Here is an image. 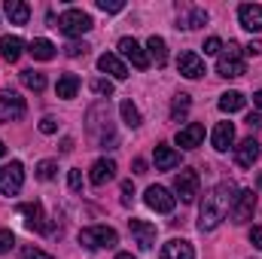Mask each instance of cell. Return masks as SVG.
<instances>
[{"label":"cell","mask_w":262,"mask_h":259,"mask_svg":"<svg viewBox=\"0 0 262 259\" xmlns=\"http://www.w3.org/2000/svg\"><path fill=\"white\" fill-rule=\"evenodd\" d=\"M232 201H235V186L232 183H220L213 186L210 192L204 195L201 201V210H198V229L201 232H213L232 210Z\"/></svg>","instance_id":"6da1fadb"},{"label":"cell","mask_w":262,"mask_h":259,"mask_svg":"<svg viewBox=\"0 0 262 259\" xmlns=\"http://www.w3.org/2000/svg\"><path fill=\"white\" fill-rule=\"evenodd\" d=\"M216 73L226 76V79H235V76H244L247 73V64H244V49L238 43H229L223 46L220 58H216Z\"/></svg>","instance_id":"7a4b0ae2"},{"label":"cell","mask_w":262,"mask_h":259,"mask_svg":"<svg viewBox=\"0 0 262 259\" xmlns=\"http://www.w3.org/2000/svg\"><path fill=\"white\" fill-rule=\"evenodd\" d=\"M119 235L110 229V226H89V229H79V244L85 250H104V247H116Z\"/></svg>","instance_id":"3957f363"},{"label":"cell","mask_w":262,"mask_h":259,"mask_svg":"<svg viewBox=\"0 0 262 259\" xmlns=\"http://www.w3.org/2000/svg\"><path fill=\"white\" fill-rule=\"evenodd\" d=\"M92 25H95V21H92L89 12H82V9H64L55 28H58L64 37H82V34L92 31Z\"/></svg>","instance_id":"277c9868"},{"label":"cell","mask_w":262,"mask_h":259,"mask_svg":"<svg viewBox=\"0 0 262 259\" xmlns=\"http://www.w3.org/2000/svg\"><path fill=\"white\" fill-rule=\"evenodd\" d=\"M253 210H256V192L253 189H241V192L235 195V201H232V210H229V217H232V223H247V220H253Z\"/></svg>","instance_id":"5b68a950"},{"label":"cell","mask_w":262,"mask_h":259,"mask_svg":"<svg viewBox=\"0 0 262 259\" xmlns=\"http://www.w3.org/2000/svg\"><path fill=\"white\" fill-rule=\"evenodd\" d=\"M21 183H25V168H21V162H9V165L0 168V192L3 195H15L21 189Z\"/></svg>","instance_id":"8992f818"},{"label":"cell","mask_w":262,"mask_h":259,"mask_svg":"<svg viewBox=\"0 0 262 259\" xmlns=\"http://www.w3.org/2000/svg\"><path fill=\"white\" fill-rule=\"evenodd\" d=\"M25 110V98H18L15 92H0V122H18Z\"/></svg>","instance_id":"52a82bcc"},{"label":"cell","mask_w":262,"mask_h":259,"mask_svg":"<svg viewBox=\"0 0 262 259\" xmlns=\"http://www.w3.org/2000/svg\"><path fill=\"white\" fill-rule=\"evenodd\" d=\"M18 213L25 217L28 229H34V232H52L49 223H46V213H43V204H40V201H25V204H18Z\"/></svg>","instance_id":"ba28073f"},{"label":"cell","mask_w":262,"mask_h":259,"mask_svg":"<svg viewBox=\"0 0 262 259\" xmlns=\"http://www.w3.org/2000/svg\"><path fill=\"white\" fill-rule=\"evenodd\" d=\"M174 192L180 195V201H195L198 195V174L192 171V168H183L177 177H174Z\"/></svg>","instance_id":"9c48e42d"},{"label":"cell","mask_w":262,"mask_h":259,"mask_svg":"<svg viewBox=\"0 0 262 259\" xmlns=\"http://www.w3.org/2000/svg\"><path fill=\"white\" fill-rule=\"evenodd\" d=\"M143 201H146V207H152L159 213H171L174 204H177V195H171L165 186H149L146 195H143Z\"/></svg>","instance_id":"30bf717a"},{"label":"cell","mask_w":262,"mask_h":259,"mask_svg":"<svg viewBox=\"0 0 262 259\" xmlns=\"http://www.w3.org/2000/svg\"><path fill=\"white\" fill-rule=\"evenodd\" d=\"M128 232L134 235V241H137V247L140 250H152L156 247V226L152 223H146V220H128Z\"/></svg>","instance_id":"8fae6325"},{"label":"cell","mask_w":262,"mask_h":259,"mask_svg":"<svg viewBox=\"0 0 262 259\" xmlns=\"http://www.w3.org/2000/svg\"><path fill=\"white\" fill-rule=\"evenodd\" d=\"M119 55L128 58L137 70H146V67H149V55H146V52L140 49V43L131 40V37H122V40H119Z\"/></svg>","instance_id":"7c38bea8"},{"label":"cell","mask_w":262,"mask_h":259,"mask_svg":"<svg viewBox=\"0 0 262 259\" xmlns=\"http://www.w3.org/2000/svg\"><path fill=\"white\" fill-rule=\"evenodd\" d=\"M177 70H180V76H186V79H198V76L207 73V70H204V58L195 55V52H180Z\"/></svg>","instance_id":"4fadbf2b"},{"label":"cell","mask_w":262,"mask_h":259,"mask_svg":"<svg viewBox=\"0 0 262 259\" xmlns=\"http://www.w3.org/2000/svg\"><path fill=\"white\" fill-rule=\"evenodd\" d=\"M159 259H195V250H192L189 241H183V238H171L168 244H162Z\"/></svg>","instance_id":"5bb4252c"},{"label":"cell","mask_w":262,"mask_h":259,"mask_svg":"<svg viewBox=\"0 0 262 259\" xmlns=\"http://www.w3.org/2000/svg\"><path fill=\"white\" fill-rule=\"evenodd\" d=\"M238 18H241V28H247L250 34L262 31V6L259 3H241L238 6Z\"/></svg>","instance_id":"9a60e30c"},{"label":"cell","mask_w":262,"mask_h":259,"mask_svg":"<svg viewBox=\"0 0 262 259\" xmlns=\"http://www.w3.org/2000/svg\"><path fill=\"white\" fill-rule=\"evenodd\" d=\"M235 159H238V165H241V168H253V165L259 162V143H256L253 137L241 140V143L235 146Z\"/></svg>","instance_id":"2e32d148"},{"label":"cell","mask_w":262,"mask_h":259,"mask_svg":"<svg viewBox=\"0 0 262 259\" xmlns=\"http://www.w3.org/2000/svg\"><path fill=\"white\" fill-rule=\"evenodd\" d=\"M113 177H116V162H113V159H98V162L92 165V171H89L92 186H104V183L113 180Z\"/></svg>","instance_id":"e0dca14e"},{"label":"cell","mask_w":262,"mask_h":259,"mask_svg":"<svg viewBox=\"0 0 262 259\" xmlns=\"http://www.w3.org/2000/svg\"><path fill=\"white\" fill-rule=\"evenodd\" d=\"M201 140H204V125L201 122H189L186 128L177 131V146H183V149H195V146H201Z\"/></svg>","instance_id":"ac0fdd59"},{"label":"cell","mask_w":262,"mask_h":259,"mask_svg":"<svg viewBox=\"0 0 262 259\" xmlns=\"http://www.w3.org/2000/svg\"><path fill=\"white\" fill-rule=\"evenodd\" d=\"M152 162H156V171H171V168L180 165V153L171 149L168 143H159L156 153H152Z\"/></svg>","instance_id":"d6986e66"},{"label":"cell","mask_w":262,"mask_h":259,"mask_svg":"<svg viewBox=\"0 0 262 259\" xmlns=\"http://www.w3.org/2000/svg\"><path fill=\"white\" fill-rule=\"evenodd\" d=\"M210 143H213L216 153H226V149L235 143V125H232V122H220V125L213 128V134H210Z\"/></svg>","instance_id":"ffe728a7"},{"label":"cell","mask_w":262,"mask_h":259,"mask_svg":"<svg viewBox=\"0 0 262 259\" xmlns=\"http://www.w3.org/2000/svg\"><path fill=\"white\" fill-rule=\"evenodd\" d=\"M98 70L110 73L113 79H125V76H128V67L122 64V58H119V55H113V52H104V55L98 58Z\"/></svg>","instance_id":"44dd1931"},{"label":"cell","mask_w":262,"mask_h":259,"mask_svg":"<svg viewBox=\"0 0 262 259\" xmlns=\"http://www.w3.org/2000/svg\"><path fill=\"white\" fill-rule=\"evenodd\" d=\"M3 12H6V18L12 25H28V18H31V6L25 0H6L3 3Z\"/></svg>","instance_id":"7402d4cb"},{"label":"cell","mask_w":262,"mask_h":259,"mask_svg":"<svg viewBox=\"0 0 262 259\" xmlns=\"http://www.w3.org/2000/svg\"><path fill=\"white\" fill-rule=\"evenodd\" d=\"M25 52V43L18 37H0V58H6L9 64H15Z\"/></svg>","instance_id":"603a6c76"},{"label":"cell","mask_w":262,"mask_h":259,"mask_svg":"<svg viewBox=\"0 0 262 259\" xmlns=\"http://www.w3.org/2000/svg\"><path fill=\"white\" fill-rule=\"evenodd\" d=\"M28 52L37 58V61H52L55 58V46L49 43V40H43V37H37V40H31V46H28Z\"/></svg>","instance_id":"cb8c5ba5"},{"label":"cell","mask_w":262,"mask_h":259,"mask_svg":"<svg viewBox=\"0 0 262 259\" xmlns=\"http://www.w3.org/2000/svg\"><path fill=\"white\" fill-rule=\"evenodd\" d=\"M247 107V98L241 95V92H226V95H220V110L223 113H238V110H244Z\"/></svg>","instance_id":"d4e9b609"},{"label":"cell","mask_w":262,"mask_h":259,"mask_svg":"<svg viewBox=\"0 0 262 259\" xmlns=\"http://www.w3.org/2000/svg\"><path fill=\"white\" fill-rule=\"evenodd\" d=\"M146 49H149V58H156V67H165L168 64V46H165V40L162 37H149L146 40Z\"/></svg>","instance_id":"484cf974"},{"label":"cell","mask_w":262,"mask_h":259,"mask_svg":"<svg viewBox=\"0 0 262 259\" xmlns=\"http://www.w3.org/2000/svg\"><path fill=\"white\" fill-rule=\"evenodd\" d=\"M55 92H58V98H64V101L76 98V92H79V76H76V73H64V76L58 79Z\"/></svg>","instance_id":"4316f807"},{"label":"cell","mask_w":262,"mask_h":259,"mask_svg":"<svg viewBox=\"0 0 262 259\" xmlns=\"http://www.w3.org/2000/svg\"><path fill=\"white\" fill-rule=\"evenodd\" d=\"M21 82H25L28 89H34V92H43V89H46V76H43L40 70H34V67H31V70H21Z\"/></svg>","instance_id":"83f0119b"},{"label":"cell","mask_w":262,"mask_h":259,"mask_svg":"<svg viewBox=\"0 0 262 259\" xmlns=\"http://www.w3.org/2000/svg\"><path fill=\"white\" fill-rule=\"evenodd\" d=\"M186 113H189V95H177L174 104H171V119L177 122V119H183Z\"/></svg>","instance_id":"f1b7e54d"},{"label":"cell","mask_w":262,"mask_h":259,"mask_svg":"<svg viewBox=\"0 0 262 259\" xmlns=\"http://www.w3.org/2000/svg\"><path fill=\"white\" fill-rule=\"evenodd\" d=\"M119 110H122L125 125H131V128H137V125H140V113H137V107H134L131 101H122V104H119Z\"/></svg>","instance_id":"f546056e"},{"label":"cell","mask_w":262,"mask_h":259,"mask_svg":"<svg viewBox=\"0 0 262 259\" xmlns=\"http://www.w3.org/2000/svg\"><path fill=\"white\" fill-rule=\"evenodd\" d=\"M180 25H183V28H201V25H207V12L195 6V9H189V18H183Z\"/></svg>","instance_id":"4dcf8cb0"},{"label":"cell","mask_w":262,"mask_h":259,"mask_svg":"<svg viewBox=\"0 0 262 259\" xmlns=\"http://www.w3.org/2000/svg\"><path fill=\"white\" fill-rule=\"evenodd\" d=\"M55 171H58V165H55L52 159H46V162H40V165H37V177H40V180H52V177H55Z\"/></svg>","instance_id":"1f68e13d"},{"label":"cell","mask_w":262,"mask_h":259,"mask_svg":"<svg viewBox=\"0 0 262 259\" xmlns=\"http://www.w3.org/2000/svg\"><path fill=\"white\" fill-rule=\"evenodd\" d=\"M92 92L101 95V98H110L113 95V82L110 79H92Z\"/></svg>","instance_id":"d6a6232c"},{"label":"cell","mask_w":262,"mask_h":259,"mask_svg":"<svg viewBox=\"0 0 262 259\" xmlns=\"http://www.w3.org/2000/svg\"><path fill=\"white\" fill-rule=\"evenodd\" d=\"M64 52L70 55V58H79V55H85L89 52V43H82V40H73V43H67Z\"/></svg>","instance_id":"836d02e7"},{"label":"cell","mask_w":262,"mask_h":259,"mask_svg":"<svg viewBox=\"0 0 262 259\" xmlns=\"http://www.w3.org/2000/svg\"><path fill=\"white\" fill-rule=\"evenodd\" d=\"M98 9H101V12H122L125 3H122V0H98Z\"/></svg>","instance_id":"e575fe53"},{"label":"cell","mask_w":262,"mask_h":259,"mask_svg":"<svg viewBox=\"0 0 262 259\" xmlns=\"http://www.w3.org/2000/svg\"><path fill=\"white\" fill-rule=\"evenodd\" d=\"M220 52H223V40H220V37L204 40V55H220Z\"/></svg>","instance_id":"d590c367"},{"label":"cell","mask_w":262,"mask_h":259,"mask_svg":"<svg viewBox=\"0 0 262 259\" xmlns=\"http://www.w3.org/2000/svg\"><path fill=\"white\" fill-rule=\"evenodd\" d=\"M12 244H15V238H12V232H6V229H0V256H3V253H9V250H12Z\"/></svg>","instance_id":"8d00e7d4"},{"label":"cell","mask_w":262,"mask_h":259,"mask_svg":"<svg viewBox=\"0 0 262 259\" xmlns=\"http://www.w3.org/2000/svg\"><path fill=\"white\" fill-rule=\"evenodd\" d=\"M67 183H70V189H73V192H79V189H82V171L70 168V174H67Z\"/></svg>","instance_id":"74e56055"},{"label":"cell","mask_w":262,"mask_h":259,"mask_svg":"<svg viewBox=\"0 0 262 259\" xmlns=\"http://www.w3.org/2000/svg\"><path fill=\"white\" fill-rule=\"evenodd\" d=\"M21 259H55V256H49V253H43L37 247H21Z\"/></svg>","instance_id":"f35d334b"},{"label":"cell","mask_w":262,"mask_h":259,"mask_svg":"<svg viewBox=\"0 0 262 259\" xmlns=\"http://www.w3.org/2000/svg\"><path fill=\"white\" fill-rule=\"evenodd\" d=\"M40 131H43V134H55V131H58V122H55L52 116H46V119L40 122Z\"/></svg>","instance_id":"ab89813d"},{"label":"cell","mask_w":262,"mask_h":259,"mask_svg":"<svg viewBox=\"0 0 262 259\" xmlns=\"http://www.w3.org/2000/svg\"><path fill=\"white\" fill-rule=\"evenodd\" d=\"M250 244H253L256 250H262V226H253V229H250Z\"/></svg>","instance_id":"60d3db41"},{"label":"cell","mask_w":262,"mask_h":259,"mask_svg":"<svg viewBox=\"0 0 262 259\" xmlns=\"http://www.w3.org/2000/svg\"><path fill=\"white\" fill-rule=\"evenodd\" d=\"M244 52H247V55H253V58H256V55H262V43H259V40H250V43H247V46H244Z\"/></svg>","instance_id":"b9f144b4"},{"label":"cell","mask_w":262,"mask_h":259,"mask_svg":"<svg viewBox=\"0 0 262 259\" xmlns=\"http://www.w3.org/2000/svg\"><path fill=\"white\" fill-rule=\"evenodd\" d=\"M131 198H134V186H131V180L122 183V204H131Z\"/></svg>","instance_id":"7bdbcfd3"},{"label":"cell","mask_w":262,"mask_h":259,"mask_svg":"<svg viewBox=\"0 0 262 259\" xmlns=\"http://www.w3.org/2000/svg\"><path fill=\"white\" fill-rule=\"evenodd\" d=\"M247 125L253 131H259L262 128V113H250V116H247Z\"/></svg>","instance_id":"ee69618b"},{"label":"cell","mask_w":262,"mask_h":259,"mask_svg":"<svg viewBox=\"0 0 262 259\" xmlns=\"http://www.w3.org/2000/svg\"><path fill=\"white\" fill-rule=\"evenodd\" d=\"M134 174H146V162L143 159H134Z\"/></svg>","instance_id":"f6af8a7d"},{"label":"cell","mask_w":262,"mask_h":259,"mask_svg":"<svg viewBox=\"0 0 262 259\" xmlns=\"http://www.w3.org/2000/svg\"><path fill=\"white\" fill-rule=\"evenodd\" d=\"M253 104L259 107V113H262V92H256V95H253Z\"/></svg>","instance_id":"bcb514c9"},{"label":"cell","mask_w":262,"mask_h":259,"mask_svg":"<svg viewBox=\"0 0 262 259\" xmlns=\"http://www.w3.org/2000/svg\"><path fill=\"white\" fill-rule=\"evenodd\" d=\"M116 259H134L131 253H116Z\"/></svg>","instance_id":"7dc6e473"},{"label":"cell","mask_w":262,"mask_h":259,"mask_svg":"<svg viewBox=\"0 0 262 259\" xmlns=\"http://www.w3.org/2000/svg\"><path fill=\"white\" fill-rule=\"evenodd\" d=\"M0 156H6V146H3V140H0Z\"/></svg>","instance_id":"c3c4849f"}]
</instances>
